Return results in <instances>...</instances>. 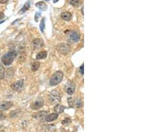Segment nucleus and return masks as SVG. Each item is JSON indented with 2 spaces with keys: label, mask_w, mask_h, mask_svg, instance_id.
Segmentation results:
<instances>
[{
  "label": "nucleus",
  "mask_w": 150,
  "mask_h": 132,
  "mask_svg": "<svg viewBox=\"0 0 150 132\" xmlns=\"http://www.w3.org/2000/svg\"><path fill=\"white\" fill-rule=\"evenodd\" d=\"M17 53L15 51H10L3 55L1 57V62L6 66L11 65L13 62V60L16 58Z\"/></svg>",
  "instance_id": "obj_1"
},
{
  "label": "nucleus",
  "mask_w": 150,
  "mask_h": 132,
  "mask_svg": "<svg viewBox=\"0 0 150 132\" xmlns=\"http://www.w3.org/2000/svg\"><path fill=\"white\" fill-rule=\"evenodd\" d=\"M63 78V73L62 71H57L54 73L49 81L50 86H57L58 83H60Z\"/></svg>",
  "instance_id": "obj_2"
},
{
  "label": "nucleus",
  "mask_w": 150,
  "mask_h": 132,
  "mask_svg": "<svg viewBox=\"0 0 150 132\" xmlns=\"http://www.w3.org/2000/svg\"><path fill=\"white\" fill-rule=\"evenodd\" d=\"M50 100L53 104H58L61 100V97L57 90H53L50 93Z\"/></svg>",
  "instance_id": "obj_3"
},
{
  "label": "nucleus",
  "mask_w": 150,
  "mask_h": 132,
  "mask_svg": "<svg viewBox=\"0 0 150 132\" xmlns=\"http://www.w3.org/2000/svg\"><path fill=\"white\" fill-rule=\"evenodd\" d=\"M75 89V85L71 81H67L65 86V90L69 95H72L74 93Z\"/></svg>",
  "instance_id": "obj_4"
},
{
  "label": "nucleus",
  "mask_w": 150,
  "mask_h": 132,
  "mask_svg": "<svg viewBox=\"0 0 150 132\" xmlns=\"http://www.w3.org/2000/svg\"><path fill=\"white\" fill-rule=\"evenodd\" d=\"M43 106H44L43 99L38 97V98L36 99V100L34 101L33 104H31V107L34 110H35V109H38L39 108H41Z\"/></svg>",
  "instance_id": "obj_5"
},
{
  "label": "nucleus",
  "mask_w": 150,
  "mask_h": 132,
  "mask_svg": "<svg viewBox=\"0 0 150 132\" xmlns=\"http://www.w3.org/2000/svg\"><path fill=\"white\" fill-rule=\"evenodd\" d=\"M13 103L11 101H2L0 103V111H4L10 109L13 106Z\"/></svg>",
  "instance_id": "obj_6"
},
{
  "label": "nucleus",
  "mask_w": 150,
  "mask_h": 132,
  "mask_svg": "<svg viewBox=\"0 0 150 132\" xmlns=\"http://www.w3.org/2000/svg\"><path fill=\"white\" fill-rule=\"evenodd\" d=\"M23 84H24V82H23V80H19L16 83H13L11 87L13 89V90L17 91H21L22 89H23Z\"/></svg>",
  "instance_id": "obj_7"
},
{
  "label": "nucleus",
  "mask_w": 150,
  "mask_h": 132,
  "mask_svg": "<svg viewBox=\"0 0 150 132\" xmlns=\"http://www.w3.org/2000/svg\"><path fill=\"white\" fill-rule=\"evenodd\" d=\"M47 115V112L46 111H41L36 114H34L33 115V117L35 119L43 120V119H45Z\"/></svg>",
  "instance_id": "obj_8"
},
{
  "label": "nucleus",
  "mask_w": 150,
  "mask_h": 132,
  "mask_svg": "<svg viewBox=\"0 0 150 132\" xmlns=\"http://www.w3.org/2000/svg\"><path fill=\"white\" fill-rule=\"evenodd\" d=\"M70 38L73 42H78L80 39V35L77 31H71L70 34Z\"/></svg>",
  "instance_id": "obj_9"
},
{
  "label": "nucleus",
  "mask_w": 150,
  "mask_h": 132,
  "mask_svg": "<svg viewBox=\"0 0 150 132\" xmlns=\"http://www.w3.org/2000/svg\"><path fill=\"white\" fill-rule=\"evenodd\" d=\"M58 117V114H55V113H52L48 115H47L45 118V122H51L52 121H54Z\"/></svg>",
  "instance_id": "obj_10"
},
{
  "label": "nucleus",
  "mask_w": 150,
  "mask_h": 132,
  "mask_svg": "<svg viewBox=\"0 0 150 132\" xmlns=\"http://www.w3.org/2000/svg\"><path fill=\"white\" fill-rule=\"evenodd\" d=\"M44 42L41 39H35L32 42V45L34 47V48H41L43 46Z\"/></svg>",
  "instance_id": "obj_11"
},
{
  "label": "nucleus",
  "mask_w": 150,
  "mask_h": 132,
  "mask_svg": "<svg viewBox=\"0 0 150 132\" xmlns=\"http://www.w3.org/2000/svg\"><path fill=\"white\" fill-rule=\"evenodd\" d=\"M58 49L62 53H66L70 51V47L66 44H60Z\"/></svg>",
  "instance_id": "obj_12"
},
{
  "label": "nucleus",
  "mask_w": 150,
  "mask_h": 132,
  "mask_svg": "<svg viewBox=\"0 0 150 132\" xmlns=\"http://www.w3.org/2000/svg\"><path fill=\"white\" fill-rule=\"evenodd\" d=\"M35 6L42 11H45L47 9V5L45 4V3L43 2V1H39V2L36 3Z\"/></svg>",
  "instance_id": "obj_13"
},
{
  "label": "nucleus",
  "mask_w": 150,
  "mask_h": 132,
  "mask_svg": "<svg viewBox=\"0 0 150 132\" xmlns=\"http://www.w3.org/2000/svg\"><path fill=\"white\" fill-rule=\"evenodd\" d=\"M65 108V107L64 106H62V105H60V104H57V105L54 107V111L57 114H62L63 111H64Z\"/></svg>",
  "instance_id": "obj_14"
},
{
  "label": "nucleus",
  "mask_w": 150,
  "mask_h": 132,
  "mask_svg": "<svg viewBox=\"0 0 150 132\" xmlns=\"http://www.w3.org/2000/svg\"><path fill=\"white\" fill-rule=\"evenodd\" d=\"M61 17L65 21H69L71 18V14L70 12H63L61 15Z\"/></svg>",
  "instance_id": "obj_15"
},
{
  "label": "nucleus",
  "mask_w": 150,
  "mask_h": 132,
  "mask_svg": "<svg viewBox=\"0 0 150 132\" xmlns=\"http://www.w3.org/2000/svg\"><path fill=\"white\" fill-rule=\"evenodd\" d=\"M47 55V52L45 51H43V52H39L37 54L36 59L37 60H42L45 58Z\"/></svg>",
  "instance_id": "obj_16"
},
{
  "label": "nucleus",
  "mask_w": 150,
  "mask_h": 132,
  "mask_svg": "<svg viewBox=\"0 0 150 132\" xmlns=\"http://www.w3.org/2000/svg\"><path fill=\"white\" fill-rule=\"evenodd\" d=\"M29 8H30V2H29V1H27V2H26V3L24 4V5L23 6V8H21V9L19 11V13H24L26 11H27L29 9Z\"/></svg>",
  "instance_id": "obj_17"
},
{
  "label": "nucleus",
  "mask_w": 150,
  "mask_h": 132,
  "mask_svg": "<svg viewBox=\"0 0 150 132\" xmlns=\"http://www.w3.org/2000/svg\"><path fill=\"white\" fill-rule=\"evenodd\" d=\"M39 66H40V63L38 62H34L31 64V70L35 72V71H36L37 70L39 69Z\"/></svg>",
  "instance_id": "obj_18"
},
{
  "label": "nucleus",
  "mask_w": 150,
  "mask_h": 132,
  "mask_svg": "<svg viewBox=\"0 0 150 132\" xmlns=\"http://www.w3.org/2000/svg\"><path fill=\"white\" fill-rule=\"evenodd\" d=\"M70 3L74 7H78L80 5V0H69Z\"/></svg>",
  "instance_id": "obj_19"
},
{
  "label": "nucleus",
  "mask_w": 150,
  "mask_h": 132,
  "mask_svg": "<svg viewBox=\"0 0 150 132\" xmlns=\"http://www.w3.org/2000/svg\"><path fill=\"white\" fill-rule=\"evenodd\" d=\"M4 76H5V69L2 64L0 63V79H3Z\"/></svg>",
  "instance_id": "obj_20"
},
{
  "label": "nucleus",
  "mask_w": 150,
  "mask_h": 132,
  "mask_svg": "<svg viewBox=\"0 0 150 132\" xmlns=\"http://www.w3.org/2000/svg\"><path fill=\"white\" fill-rule=\"evenodd\" d=\"M39 27H40V30L42 33L44 32V29L45 27V18H42V21H41V23L39 25Z\"/></svg>",
  "instance_id": "obj_21"
},
{
  "label": "nucleus",
  "mask_w": 150,
  "mask_h": 132,
  "mask_svg": "<svg viewBox=\"0 0 150 132\" xmlns=\"http://www.w3.org/2000/svg\"><path fill=\"white\" fill-rule=\"evenodd\" d=\"M47 132H54L55 130V127L54 125H49L47 127Z\"/></svg>",
  "instance_id": "obj_22"
},
{
  "label": "nucleus",
  "mask_w": 150,
  "mask_h": 132,
  "mask_svg": "<svg viewBox=\"0 0 150 132\" xmlns=\"http://www.w3.org/2000/svg\"><path fill=\"white\" fill-rule=\"evenodd\" d=\"M75 104H76V106H77V107H81L83 106V103H82V101H81L80 99H78Z\"/></svg>",
  "instance_id": "obj_23"
},
{
  "label": "nucleus",
  "mask_w": 150,
  "mask_h": 132,
  "mask_svg": "<svg viewBox=\"0 0 150 132\" xmlns=\"http://www.w3.org/2000/svg\"><path fill=\"white\" fill-rule=\"evenodd\" d=\"M40 16H41V14H40L39 12H37V13H35V21H36V22L39 21V18Z\"/></svg>",
  "instance_id": "obj_24"
},
{
  "label": "nucleus",
  "mask_w": 150,
  "mask_h": 132,
  "mask_svg": "<svg viewBox=\"0 0 150 132\" xmlns=\"http://www.w3.org/2000/svg\"><path fill=\"white\" fill-rule=\"evenodd\" d=\"M70 122H71V120H70V119L66 118V119H65L64 121H63L62 123H63V124H64V125H68L69 123H70Z\"/></svg>",
  "instance_id": "obj_25"
},
{
  "label": "nucleus",
  "mask_w": 150,
  "mask_h": 132,
  "mask_svg": "<svg viewBox=\"0 0 150 132\" xmlns=\"http://www.w3.org/2000/svg\"><path fill=\"white\" fill-rule=\"evenodd\" d=\"M68 103L70 104V106L71 107H73L72 104H73V99H71V97H70V98L68 99Z\"/></svg>",
  "instance_id": "obj_26"
},
{
  "label": "nucleus",
  "mask_w": 150,
  "mask_h": 132,
  "mask_svg": "<svg viewBox=\"0 0 150 132\" xmlns=\"http://www.w3.org/2000/svg\"><path fill=\"white\" fill-rule=\"evenodd\" d=\"M79 71H80L81 74H83V71H84V70H83V64H82L80 68H79Z\"/></svg>",
  "instance_id": "obj_27"
},
{
  "label": "nucleus",
  "mask_w": 150,
  "mask_h": 132,
  "mask_svg": "<svg viewBox=\"0 0 150 132\" xmlns=\"http://www.w3.org/2000/svg\"><path fill=\"white\" fill-rule=\"evenodd\" d=\"M5 115H4L3 114H2V113H0V120L5 119Z\"/></svg>",
  "instance_id": "obj_28"
},
{
  "label": "nucleus",
  "mask_w": 150,
  "mask_h": 132,
  "mask_svg": "<svg viewBox=\"0 0 150 132\" xmlns=\"http://www.w3.org/2000/svg\"><path fill=\"white\" fill-rule=\"evenodd\" d=\"M8 0H0V3H5Z\"/></svg>",
  "instance_id": "obj_29"
},
{
  "label": "nucleus",
  "mask_w": 150,
  "mask_h": 132,
  "mask_svg": "<svg viewBox=\"0 0 150 132\" xmlns=\"http://www.w3.org/2000/svg\"><path fill=\"white\" fill-rule=\"evenodd\" d=\"M4 18V14L1 12H0V19H2Z\"/></svg>",
  "instance_id": "obj_30"
},
{
  "label": "nucleus",
  "mask_w": 150,
  "mask_h": 132,
  "mask_svg": "<svg viewBox=\"0 0 150 132\" xmlns=\"http://www.w3.org/2000/svg\"><path fill=\"white\" fill-rule=\"evenodd\" d=\"M58 1H59V0H53V3L58 2Z\"/></svg>",
  "instance_id": "obj_31"
},
{
  "label": "nucleus",
  "mask_w": 150,
  "mask_h": 132,
  "mask_svg": "<svg viewBox=\"0 0 150 132\" xmlns=\"http://www.w3.org/2000/svg\"><path fill=\"white\" fill-rule=\"evenodd\" d=\"M3 21H1V22H0V24H1V23H2L3 22Z\"/></svg>",
  "instance_id": "obj_32"
},
{
  "label": "nucleus",
  "mask_w": 150,
  "mask_h": 132,
  "mask_svg": "<svg viewBox=\"0 0 150 132\" xmlns=\"http://www.w3.org/2000/svg\"><path fill=\"white\" fill-rule=\"evenodd\" d=\"M44 1H49V0H44Z\"/></svg>",
  "instance_id": "obj_33"
}]
</instances>
